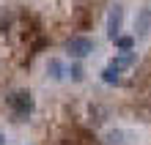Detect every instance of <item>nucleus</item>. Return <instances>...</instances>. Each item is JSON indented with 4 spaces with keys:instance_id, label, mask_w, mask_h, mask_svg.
I'll list each match as a JSON object with an SVG mask.
<instances>
[{
    "instance_id": "f257e3e1",
    "label": "nucleus",
    "mask_w": 151,
    "mask_h": 145,
    "mask_svg": "<svg viewBox=\"0 0 151 145\" xmlns=\"http://www.w3.org/2000/svg\"><path fill=\"white\" fill-rule=\"evenodd\" d=\"M6 104L11 107L17 121H28V118L33 115V96L28 93V90H14V93H8Z\"/></svg>"
},
{
    "instance_id": "f03ea898",
    "label": "nucleus",
    "mask_w": 151,
    "mask_h": 145,
    "mask_svg": "<svg viewBox=\"0 0 151 145\" xmlns=\"http://www.w3.org/2000/svg\"><path fill=\"white\" fill-rule=\"evenodd\" d=\"M96 49V41H91L88 36H74V39L66 41V52L72 58H88Z\"/></svg>"
},
{
    "instance_id": "7ed1b4c3",
    "label": "nucleus",
    "mask_w": 151,
    "mask_h": 145,
    "mask_svg": "<svg viewBox=\"0 0 151 145\" xmlns=\"http://www.w3.org/2000/svg\"><path fill=\"white\" fill-rule=\"evenodd\" d=\"M121 25H124V8L115 3L113 8H110V16H107V36L115 41L121 36Z\"/></svg>"
},
{
    "instance_id": "20e7f679",
    "label": "nucleus",
    "mask_w": 151,
    "mask_h": 145,
    "mask_svg": "<svg viewBox=\"0 0 151 145\" xmlns=\"http://www.w3.org/2000/svg\"><path fill=\"white\" fill-rule=\"evenodd\" d=\"M135 30H137V36H148L151 33V8H140V14L135 19Z\"/></svg>"
},
{
    "instance_id": "39448f33",
    "label": "nucleus",
    "mask_w": 151,
    "mask_h": 145,
    "mask_svg": "<svg viewBox=\"0 0 151 145\" xmlns=\"http://www.w3.org/2000/svg\"><path fill=\"white\" fill-rule=\"evenodd\" d=\"M137 60V55H135V52H124V55H118V58H113V63H110V66L113 69H127V66H132V63H135Z\"/></svg>"
},
{
    "instance_id": "423d86ee",
    "label": "nucleus",
    "mask_w": 151,
    "mask_h": 145,
    "mask_svg": "<svg viewBox=\"0 0 151 145\" xmlns=\"http://www.w3.org/2000/svg\"><path fill=\"white\" fill-rule=\"evenodd\" d=\"M118 74H121L118 69H113V66H107V69L102 71V79H104V82H107V85H115V82H118Z\"/></svg>"
},
{
    "instance_id": "0eeeda50",
    "label": "nucleus",
    "mask_w": 151,
    "mask_h": 145,
    "mask_svg": "<svg viewBox=\"0 0 151 145\" xmlns=\"http://www.w3.org/2000/svg\"><path fill=\"white\" fill-rule=\"evenodd\" d=\"M132 44H135V39H132V36H118V39H115V47L124 49V52H129Z\"/></svg>"
},
{
    "instance_id": "6e6552de",
    "label": "nucleus",
    "mask_w": 151,
    "mask_h": 145,
    "mask_svg": "<svg viewBox=\"0 0 151 145\" xmlns=\"http://www.w3.org/2000/svg\"><path fill=\"white\" fill-rule=\"evenodd\" d=\"M50 71H52V77H55V79L63 77V74H60V71H63V66H60L58 60H50Z\"/></svg>"
},
{
    "instance_id": "1a4fd4ad",
    "label": "nucleus",
    "mask_w": 151,
    "mask_h": 145,
    "mask_svg": "<svg viewBox=\"0 0 151 145\" xmlns=\"http://www.w3.org/2000/svg\"><path fill=\"white\" fill-rule=\"evenodd\" d=\"M124 137H127L124 131H113V134H110V142H113V145H124V142H127Z\"/></svg>"
},
{
    "instance_id": "9d476101",
    "label": "nucleus",
    "mask_w": 151,
    "mask_h": 145,
    "mask_svg": "<svg viewBox=\"0 0 151 145\" xmlns=\"http://www.w3.org/2000/svg\"><path fill=\"white\" fill-rule=\"evenodd\" d=\"M69 74H72V79H83V69H80V66H72Z\"/></svg>"
},
{
    "instance_id": "9b49d317",
    "label": "nucleus",
    "mask_w": 151,
    "mask_h": 145,
    "mask_svg": "<svg viewBox=\"0 0 151 145\" xmlns=\"http://www.w3.org/2000/svg\"><path fill=\"white\" fill-rule=\"evenodd\" d=\"M0 145H6V137H3V134H0Z\"/></svg>"
}]
</instances>
